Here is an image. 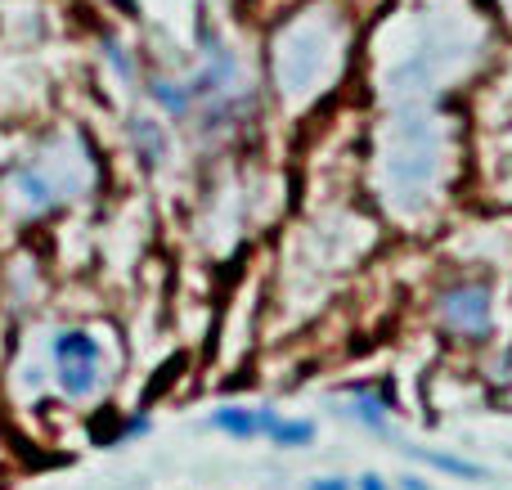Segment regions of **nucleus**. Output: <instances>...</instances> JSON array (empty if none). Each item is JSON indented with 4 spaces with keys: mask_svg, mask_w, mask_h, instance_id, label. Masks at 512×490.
Masks as SVG:
<instances>
[{
    "mask_svg": "<svg viewBox=\"0 0 512 490\" xmlns=\"http://www.w3.org/2000/svg\"><path fill=\"white\" fill-rule=\"evenodd\" d=\"M310 490H351V486L342 477H319V482H310Z\"/></svg>",
    "mask_w": 512,
    "mask_h": 490,
    "instance_id": "9d476101",
    "label": "nucleus"
},
{
    "mask_svg": "<svg viewBox=\"0 0 512 490\" xmlns=\"http://www.w3.org/2000/svg\"><path fill=\"white\" fill-rule=\"evenodd\" d=\"M355 414H360L364 423H369V428H378V432H387L382 428V410H378V401H369V396H364L360 405H355Z\"/></svg>",
    "mask_w": 512,
    "mask_h": 490,
    "instance_id": "1a4fd4ad",
    "label": "nucleus"
},
{
    "mask_svg": "<svg viewBox=\"0 0 512 490\" xmlns=\"http://www.w3.org/2000/svg\"><path fill=\"white\" fill-rule=\"evenodd\" d=\"M117 5H131V0H117Z\"/></svg>",
    "mask_w": 512,
    "mask_h": 490,
    "instance_id": "ddd939ff",
    "label": "nucleus"
},
{
    "mask_svg": "<svg viewBox=\"0 0 512 490\" xmlns=\"http://www.w3.org/2000/svg\"><path fill=\"white\" fill-rule=\"evenodd\" d=\"M445 315H450V320H463V315H477V320H481V315H486V297H481V293H459L450 306H445Z\"/></svg>",
    "mask_w": 512,
    "mask_h": 490,
    "instance_id": "0eeeda50",
    "label": "nucleus"
},
{
    "mask_svg": "<svg viewBox=\"0 0 512 490\" xmlns=\"http://www.w3.org/2000/svg\"><path fill=\"white\" fill-rule=\"evenodd\" d=\"M104 54H108V63H113V68L122 72V77H135V63H131V54H126L117 41H104Z\"/></svg>",
    "mask_w": 512,
    "mask_h": 490,
    "instance_id": "6e6552de",
    "label": "nucleus"
},
{
    "mask_svg": "<svg viewBox=\"0 0 512 490\" xmlns=\"http://www.w3.org/2000/svg\"><path fill=\"white\" fill-rule=\"evenodd\" d=\"M135 144L149 153V162H158V158H162V131H158V122L140 117V122H135Z\"/></svg>",
    "mask_w": 512,
    "mask_h": 490,
    "instance_id": "423d86ee",
    "label": "nucleus"
},
{
    "mask_svg": "<svg viewBox=\"0 0 512 490\" xmlns=\"http://www.w3.org/2000/svg\"><path fill=\"white\" fill-rule=\"evenodd\" d=\"M310 437H315V428H310V423H283V419L270 423V441H274V446H306Z\"/></svg>",
    "mask_w": 512,
    "mask_h": 490,
    "instance_id": "39448f33",
    "label": "nucleus"
},
{
    "mask_svg": "<svg viewBox=\"0 0 512 490\" xmlns=\"http://www.w3.org/2000/svg\"><path fill=\"white\" fill-rule=\"evenodd\" d=\"M212 423H216L221 432H230V437H239V441H248V437H256V432H261V419H256L252 410H239V405H230V410H216Z\"/></svg>",
    "mask_w": 512,
    "mask_h": 490,
    "instance_id": "7ed1b4c3",
    "label": "nucleus"
},
{
    "mask_svg": "<svg viewBox=\"0 0 512 490\" xmlns=\"http://www.w3.org/2000/svg\"><path fill=\"white\" fill-rule=\"evenodd\" d=\"M99 383V360H59V392L81 401Z\"/></svg>",
    "mask_w": 512,
    "mask_h": 490,
    "instance_id": "f257e3e1",
    "label": "nucleus"
},
{
    "mask_svg": "<svg viewBox=\"0 0 512 490\" xmlns=\"http://www.w3.org/2000/svg\"><path fill=\"white\" fill-rule=\"evenodd\" d=\"M360 490H387V486H382L378 473H369V477H360Z\"/></svg>",
    "mask_w": 512,
    "mask_h": 490,
    "instance_id": "9b49d317",
    "label": "nucleus"
},
{
    "mask_svg": "<svg viewBox=\"0 0 512 490\" xmlns=\"http://www.w3.org/2000/svg\"><path fill=\"white\" fill-rule=\"evenodd\" d=\"M400 486H405V490H427L423 482H418V477H405V482H400Z\"/></svg>",
    "mask_w": 512,
    "mask_h": 490,
    "instance_id": "f8f14e48",
    "label": "nucleus"
},
{
    "mask_svg": "<svg viewBox=\"0 0 512 490\" xmlns=\"http://www.w3.org/2000/svg\"><path fill=\"white\" fill-rule=\"evenodd\" d=\"M54 360H99V342L86 329H63L54 338Z\"/></svg>",
    "mask_w": 512,
    "mask_h": 490,
    "instance_id": "f03ea898",
    "label": "nucleus"
},
{
    "mask_svg": "<svg viewBox=\"0 0 512 490\" xmlns=\"http://www.w3.org/2000/svg\"><path fill=\"white\" fill-rule=\"evenodd\" d=\"M418 459H427L432 468H441V473H454V477H468V482H477L481 477V468L477 464H463V459H454V455H441V450H414Z\"/></svg>",
    "mask_w": 512,
    "mask_h": 490,
    "instance_id": "20e7f679",
    "label": "nucleus"
}]
</instances>
